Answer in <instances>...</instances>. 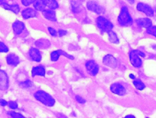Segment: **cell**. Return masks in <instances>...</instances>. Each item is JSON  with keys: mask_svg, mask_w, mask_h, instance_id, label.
<instances>
[{"mask_svg": "<svg viewBox=\"0 0 156 118\" xmlns=\"http://www.w3.org/2000/svg\"><path fill=\"white\" fill-rule=\"evenodd\" d=\"M1 5L5 9L12 11L15 13H18L20 11V7L18 4H8L5 2L1 3Z\"/></svg>", "mask_w": 156, "mask_h": 118, "instance_id": "obj_18", "label": "cell"}, {"mask_svg": "<svg viewBox=\"0 0 156 118\" xmlns=\"http://www.w3.org/2000/svg\"><path fill=\"white\" fill-rule=\"evenodd\" d=\"M36 15H37L36 11L34 9L31 8L26 9L23 10V11L22 12V16L25 19L32 18L35 17Z\"/></svg>", "mask_w": 156, "mask_h": 118, "instance_id": "obj_16", "label": "cell"}, {"mask_svg": "<svg viewBox=\"0 0 156 118\" xmlns=\"http://www.w3.org/2000/svg\"><path fill=\"white\" fill-rule=\"evenodd\" d=\"M8 114L14 118H23L24 117V116L22 114L15 112H9Z\"/></svg>", "mask_w": 156, "mask_h": 118, "instance_id": "obj_27", "label": "cell"}, {"mask_svg": "<svg viewBox=\"0 0 156 118\" xmlns=\"http://www.w3.org/2000/svg\"><path fill=\"white\" fill-rule=\"evenodd\" d=\"M43 16L50 21H56V15L55 13L52 10H43Z\"/></svg>", "mask_w": 156, "mask_h": 118, "instance_id": "obj_17", "label": "cell"}, {"mask_svg": "<svg viewBox=\"0 0 156 118\" xmlns=\"http://www.w3.org/2000/svg\"><path fill=\"white\" fill-rule=\"evenodd\" d=\"M140 56L144 57V54L139 50H132L129 54L130 62L135 67H140L142 65V61Z\"/></svg>", "mask_w": 156, "mask_h": 118, "instance_id": "obj_3", "label": "cell"}, {"mask_svg": "<svg viewBox=\"0 0 156 118\" xmlns=\"http://www.w3.org/2000/svg\"><path fill=\"white\" fill-rule=\"evenodd\" d=\"M46 6H48L50 9L54 10L58 8V5L55 0H42Z\"/></svg>", "mask_w": 156, "mask_h": 118, "instance_id": "obj_20", "label": "cell"}, {"mask_svg": "<svg viewBox=\"0 0 156 118\" xmlns=\"http://www.w3.org/2000/svg\"><path fill=\"white\" fill-rule=\"evenodd\" d=\"M71 7L73 12H78L80 10V6L76 1H72L71 2Z\"/></svg>", "mask_w": 156, "mask_h": 118, "instance_id": "obj_24", "label": "cell"}, {"mask_svg": "<svg viewBox=\"0 0 156 118\" xmlns=\"http://www.w3.org/2000/svg\"><path fill=\"white\" fill-rule=\"evenodd\" d=\"M29 56L32 58V60L36 61V62H40L41 59V56L40 54V53L39 52L38 50L32 48L29 50Z\"/></svg>", "mask_w": 156, "mask_h": 118, "instance_id": "obj_13", "label": "cell"}, {"mask_svg": "<svg viewBox=\"0 0 156 118\" xmlns=\"http://www.w3.org/2000/svg\"><path fill=\"white\" fill-rule=\"evenodd\" d=\"M35 1V0H21L22 4L25 6H28L31 4L34 3Z\"/></svg>", "mask_w": 156, "mask_h": 118, "instance_id": "obj_31", "label": "cell"}, {"mask_svg": "<svg viewBox=\"0 0 156 118\" xmlns=\"http://www.w3.org/2000/svg\"><path fill=\"white\" fill-rule=\"evenodd\" d=\"M8 48L7 46L2 42H0V52L2 53H6L8 51Z\"/></svg>", "mask_w": 156, "mask_h": 118, "instance_id": "obj_29", "label": "cell"}, {"mask_svg": "<svg viewBox=\"0 0 156 118\" xmlns=\"http://www.w3.org/2000/svg\"><path fill=\"white\" fill-rule=\"evenodd\" d=\"M126 118H133V117H135V116H132V115H127L126 116Z\"/></svg>", "mask_w": 156, "mask_h": 118, "instance_id": "obj_37", "label": "cell"}, {"mask_svg": "<svg viewBox=\"0 0 156 118\" xmlns=\"http://www.w3.org/2000/svg\"><path fill=\"white\" fill-rule=\"evenodd\" d=\"M60 55L59 54L58 52L57 51H52L51 53V61H57L58 58H59V56Z\"/></svg>", "mask_w": 156, "mask_h": 118, "instance_id": "obj_25", "label": "cell"}, {"mask_svg": "<svg viewBox=\"0 0 156 118\" xmlns=\"http://www.w3.org/2000/svg\"><path fill=\"white\" fill-rule=\"evenodd\" d=\"M21 86L23 87H24V88L30 87H31V86H32V81H30V80H26V81H25L24 82L21 83Z\"/></svg>", "mask_w": 156, "mask_h": 118, "instance_id": "obj_28", "label": "cell"}, {"mask_svg": "<svg viewBox=\"0 0 156 118\" xmlns=\"http://www.w3.org/2000/svg\"><path fill=\"white\" fill-rule=\"evenodd\" d=\"M7 62L9 65L15 67L20 63L19 57L14 53H10L6 57Z\"/></svg>", "mask_w": 156, "mask_h": 118, "instance_id": "obj_11", "label": "cell"}, {"mask_svg": "<svg viewBox=\"0 0 156 118\" xmlns=\"http://www.w3.org/2000/svg\"><path fill=\"white\" fill-rule=\"evenodd\" d=\"M103 63L106 66L111 68H115L117 65L116 59L111 54H107L104 57Z\"/></svg>", "mask_w": 156, "mask_h": 118, "instance_id": "obj_8", "label": "cell"}, {"mask_svg": "<svg viewBox=\"0 0 156 118\" xmlns=\"http://www.w3.org/2000/svg\"><path fill=\"white\" fill-rule=\"evenodd\" d=\"M12 28L14 32L16 34H21L24 29V24L20 21H16L12 24Z\"/></svg>", "mask_w": 156, "mask_h": 118, "instance_id": "obj_12", "label": "cell"}, {"mask_svg": "<svg viewBox=\"0 0 156 118\" xmlns=\"http://www.w3.org/2000/svg\"><path fill=\"white\" fill-rule=\"evenodd\" d=\"M85 66L87 70L93 76L96 75L99 71V67L94 61H88L86 62Z\"/></svg>", "mask_w": 156, "mask_h": 118, "instance_id": "obj_7", "label": "cell"}, {"mask_svg": "<svg viewBox=\"0 0 156 118\" xmlns=\"http://www.w3.org/2000/svg\"><path fill=\"white\" fill-rule=\"evenodd\" d=\"M67 32L65 30H63V29H60L58 30V35L59 36H63V35H65V34H66Z\"/></svg>", "mask_w": 156, "mask_h": 118, "instance_id": "obj_35", "label": "cell"}, {"mask_svg": "<svg viewBox=\"0 0 156 118\" xmlns=\"http://www.w3.org/2000/svg\"><path fill=\"white\" fill-rule=\"evenodd\" d=\"M76 100L77 102L80 103H85V99H83L82 97L79 96V95H77L76 97Z\"/></svg>", "mask_w": 156, "mask_h": 118, "instance_id": "obj_34", "label": "cell"}, {"mask_svg": "<svg viewBox=\"0 0 156 118\" xmlns=\"http://www.w3.org/2000/svg\"><path fill=\"white\" fill-rule=\"evenodd\" d=\"M118 20L119 24L122 26H129L132 24V18L126 7L121 9Z\"/></svg>", "mask_w": 156, "mask_h": 118, "instance_id": "obj_2", "label": "cell"}, {"mask_svg": "<svg viewBox=\"0 0 156 118\" xmlns=\"http://www.w3.org/2000/svg\"><path fill=\"white\" fill-rule=\"evenodd\" d=\"M45 75V70L43 67L42 66H37L34 67L32 70V76L39 75V76H44Z\"/></svg>", "mask_w": 156, "mask_h": 118, "instance_id": "obj_19", "label": "cell"}, {"mask_svg": "<svg viewBox=\"0 0 156 118\" xmlns=\"http://www.w3.org/2000/svg\"><path fill=\"white\" fill-rule=\"evenodd\" d=\"M87 7L88 10L93 11L98 14H101L103 12V8L94 1H89L87 3Z\"/></svg>", "mask_w": 156, "mask_h": 118, "instance_id": "obj_5", "label": "cell"}, {"mask_svg": "<svg viewBox=\"0 0 156 118\" xmlns=\"http://www.w3.org/2000/svg\"><path fill=\"white\" fill-rule=\"evenodd\" d=\"M9 87V78L5 73L2 70H0V89L5 90Z\"/></svg>", "mask_w": 156, "mask_h": 118, "instance_id": "obj_9", "label": "cell"}, {"mask_svg": "<svg viewBox=\"0 0 156 118\" xmlns=\"http://www.w3.org/2000/svg\"><path fill=\"white\" fill-rule=\"evenodd\" d=\"M136 9L138 11L144 13L147 16L152 17L154 15V10H152V9L149 6L146 4L142 2L138 3L136 6Z\"/></svg>", "mask_w": 156, "mask_h": 118, "instance_id": "obj_6", "label": "cell"}, {"mask_svg": "<svg viewBox=\"0 0 156 118\" xmlns=\"http://www.w3.org/2000/svg\"><path fill=\"white\" fill-rule=\"evenodd\" d=\"M7 104V102L6 101H5L4 100H0V105L1 106H5Z\"/></svg>", "mask_w": 156, "mask_h": 118, "instance_id": "obj_36", "label": "cell"}, {"mask_svg": "<svg viewBox=\"0 0 156 118\" xmlns=\"http://www.w3.org/2000/svg\"><path fill=\"white\" fill-rule=\"evenodd\" d=\"M146 29H147L146 31H147V32L148 34H151V35H152L154 36L155 35V30H156L155 26H150V27H149V28H147Z\"/></svg>", "mask_w": 156, "mask_h": 118, "instance_id": "obj_26", "label": "cell"}, {"mask_svg": "<svg viewBox=\"0 0 156 118\" xmlns=\"http://www.w3.org/2000/svg\"><path fill=\"white\" fill-rule=\"evenodd\" d=\"M35 45L38 48L47 49L51 45L50 42L46 39H40L35 42Z\"/></svg>", "mask_w": 156, "mask_h": 118, "instance_id": "obj_14", "label": "cell"}, {"mask_svg": "<svg viewBox=\"0 0 156 118\" xmlns=\"http://www.w3.org/2000/svg\"><path fill=\"white\" fill-rule=\"evenodd\" d=\"M57 51L58 52V53H59L60 55H64L65 56H66V57H68V58H69V59H74V57H73V56L69 55L68 54L66 53L65 52H64V51H62V50H57Z\"/></svg>", "mask_w": 156, "mask_h": 118, "instance_id": "obj_32", "label": "cell"}, {"mask_svg": "<svg viewBox=\"0 0 156 118\" xmlns=\"http://www.w3.org/2000/svg\"><path fill=\"white\" fill-rule=\"evenodd\" d=\"M48 29V31H49L50 34H51L52 36H54V37H55V36L57 35V32H56V31H55L54 28H51V27H49Z\"/></svg>", "mask_w": 156, "mask_h": 118, "instance_id": "obj_33", "label": "cell"}, {"mask_svg": "<svg viewBox=\"0 0 156 118\" xmlns=\"http://www.w3.org/2000/svg\"><path fill=\"white\" fill-rule=\"evenodd\" d=\"M133 85L135 86V87L137 89H138V90H143V89H144V87H145L144 84L141 81H140V80H139V79H136V80H135V81L133 82Z\"/></svg>", "mask_w": 156, "mask_h": 118, "instance_id": "obj_23", "label": "cell"}, {"mask_svg": "<svg viewBox=\"0 0 156 118\" xmlns=\"http://www.w3.org/2000/svg\"><path fill=\"white\" fill-rule=\"evenodd\" d=\"M7 105H8V106H9V108H12V109H16L17 107H18L17 103H16L15 101H9V102L7 103Z\"/></svg>", "mask_w": 156, "mask_h": 118, "instance_id": "obj_30", "label": "cell"}, {"mask_svg": "<svg viewBox=\"0 0 156 118\" xmlns=\"http://www.w3.org/2000/svg\"><path fill=\"white\" fill-rule=\"evenodd\" d=\"M35 98L48 106H52L55 104V100L48 93L43 90H38L34 94Z\"/></svg>", "mask_w": 156, "mask_h": 118, "instance_id": "obj_1", "label": "cell"}, {"mask_svg": "<svg viewBox=\"0 0 156 118\" xmlns=\"http://www.w3.org/2000/svg\"><path fill=\"white\" fill-rule=\"evenodd\" d=\"M136 24L140 26L143 27L145 28H147L152 26V21L149 18H140L136 20Z\"/></svg>", "mask_w": 156, "mask_h": 118, "instance_id": "obj_15", "label": "cell"}, {"mask_svg": "<svg viewBox=\"0 0 156 118\" xmlns=\"http://www.w3.org/2000/svg\"><path fill=\"white\" fill-rule=\"evenodd\" d=\"M108 39L109 40L113 43H119V39L118 37L117 36V35L116 34L115 32H114L113 31H112V30L108 32Z\"/></svg>", "mask_w": 156, "mask_h": 118, "instance_id": "obj_22", "label": "cell"}, {"mask_svg": "<svg viewBox=\"0 0 156 118\" xmlns=\"http://www.w3.org/2000/svg\"><path fill=\"white\" fill-rule=\"evenodd\" d=\"M96 24L101 30L107 32L111 31L113 27V24L103 17H99L97 18Z\"/></svg>", "mask_w": 156, "mask_h": 118, "instance_id": "obj_4", "label": "cell"}, {"mask_svg": "<svg viewBox=\"0 0 156 118\" xmlns=\"http://www.w3.org/2000/svg\"><path fill=\"white\" fill-rule=\"evenodd\" d=\"M129 3L130 4H133L134 3V0H127Z\"/></svg>", "mask_w": 156, "mask_h": 118, "instance_id": "obj_39", "label": "cell"}, {"mask_svg": "<svg viewBox=\"0 0 156 118\" xmlns=\"http://www.w3.org/2000/svg\"><path fill=\"white\" fill-rule=\"evenodd\" d=\"M3 2V0H0V3H2Z\"/></svg>", "mask_w": 156, "mask_h": 118, "instance_id": "obj_40", "label": "cell"}, {"mask_svg": "<svg viewBox=\"0 0 156 118\" xmlns=\"http://www.w3.org/2000/svg\"><path fill=\"white\" fill-rule=\"evenodd\" d=\"M129 77H130L131 79H135V76H134L133 74H130V75H129Z\"/></svg>", "mask_w": 156, "mask_h": 118, "instance_id": "obj_38", "label": "cell"}, {"mask_svg": "<svg viewBox=\"0 0 156 118\" xmlns=\"http://www.w3.org/2000/svg\"><path fill=\"white\" fill-rule=\"evenodd\" d=\"M34 7L37 10L43 11L46 7V5L42 0H35L34 2Z\"/></svg>", "mask_w": 156, "mask_h": 118, "instance_id": "obj_21", "label": "cell"}, {"mask_svg": "<svg viewBox=\"0 0 156 118\" xmlns=\"http://www.w3.org/2000/svg\"><path fill=\"white\" fill-rule=\"evenodd\" d=\"M110 90L115 94L123 95L126 93V89L123 86L119 83H113L110 86Z\"/></svg>", "mask_w": 156, "mask_h": 118, "instance_id": "obj_10", "label": "cell"}]
</instances>
